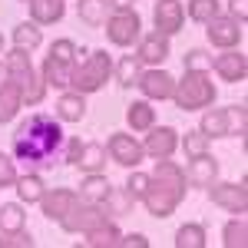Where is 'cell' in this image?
Here are the masks:
<instances>
[{"label": "cell", "instance_id": "1", "mask_svg": "<svg viewBox=\"0 0 248 248\" xmlns=\"http://www.w3.org/2000/svg\"><path fill=\"white\" fill-rule=\"evenodd\" d=\"M14 153L17 159H23L27 166H53L63 153V129L53 116L46 113H33L27 116L14 133Z\"/></svg>", "mask_w": 248, "mask_h": 248}, {"label": "cell", "instance_id": "2", "mask_svg": "<svg viewBox=\"0 0 248 248\" xmlns=\"http://www.w3.org/2000/svg\"><path fill=\"white\" fill-rule=\"evenodd\" d=\"M155 175H149V189H146V209L155 218H166L179 209L182 195H186V172L179 169L172 159H155Z\"/></svg>", "mask_w": 248, "mask_h": 248}, {"label": "cell", "instance_id": "3", "mask_svg": "<svg viewBox=\"0 0 248 248\" xmlns=\"http://www.w3.org/2000/svg\"><path fill=\"white\" fill-rule=\"evenodd\" d=\"M172 96H175V106H179V109H202V106H212L215 86H212V79L205 77V70H189L186 79L175 83Z\"/></svg>", "mask_w": 248, "mask_h": 248}, {"label": "cell", "instance_id": "4", "mask_svg": "<svg viewBox=\"0 0 248 248\" xmlns=\"http://www.w3.org/2000/svg\"><path fill=\"white\" fill-rule=\"evenodd\" d=\"M109 73H113L109 53H106V50H93V53L86 57V63H79L77 70H73L70 83L77 86V93H96V90L109 79Z\"/></svg>", "mask_w": 248, "mask_h": 248}, {"label": "cell", "instance_id": "5", "mask_svg": "<svg viewBox=\"0 0 248 248\" xmlns=\"http://www.w3.org/2000/svg\"><path fill=\"white\" fill-rule=\"evenodd\" d=\"M7 73L10 79L17 83L23 96H27V103H40L43 99V83L33 77V66H30V53L27 50H14V53H7Z\"/></svg>", "mask_w": 248, "mask_h": 248}, {"label": "cell", "instance_id": "6", "mask_svg": "<svg viewBox=\"0 0 248 248\" xmlns=\"http://www.w3.org/2000/svg\"><path fill=\"white\" fill-rule=\"evenodd\" d=\"M139 14L136 10H119V14H113V17L106 20V37H109V43H116V46H133L136 40H139Z\"/></svg>", "mask_w": 248, "mask_h": 248}, {"label": "cell", "instance_id": "7", "mask_svg": "<svg viewBox=\"0 0 248 248\" xmlns=\"http://www.w3.org/2000/svg\"><path fill=\"white\" fill-rule=\"evenodd\" d=\"M106 215H109V212L99 209V202H90V205H79L77 202L73 209L60 218V225H63V232H90V229H96V225H103V222H109Z\"/></svg>", "mask_w": 248, "mask_h": 248}, {"label": "cell", "instance_id": "8", "mask_svg": "<svg viewBox=\"0 0 248 248\" xmlns=\"http://www.w3.org/2000/svg\"><path fill=\"white\" fill-rule=\"evenodd\" d=\"M209 195L215 205H222L225 212H245L248 209V182H222V186H209Z\"/></svg>", "mask_w": 248, "mask_h": 248}, {"label": "cell", "instance_id": "9", "mask_svg": "<svg viewBox=\"0 0 248 248\" xmlns=\"http://www.w3.org/2000/svg\"><path fill=\"white\" fill-rule=\"evenodd\" d=\"M209 43L212 46H222V50H235L242 43V23L235 17H215L209 20Z\"/></svg>", "mask_w": 248, "mask_h": 248}, {"label": "cell", "instance_id": "10", "mask_svg": "<svg viewBox=\"0 0 248 248\" xmlns=\"http://www.w3.org/2000/svg\"><path fill=\"white\" fill-rule=\"evenodd\" d=\"M142 146L136 142L133 136L126 133H113L109 136V159H116L119 166H126V169H136L139 162H142Z\"/></svg>", "mask_w": 248, "mask_h": 248}, {"label": "cell", "instance_id": "11", "mask_svg": "<svg viewBox=\"0 0 248 248\" xmlns=\"http://www.w3.org/2000/svg\"><path fill=\"white\" fill-rule=\"evenodd\" d=\"M182 17H186V10H182V3L179 0H159L155 3V14H153V20H155V30L159 33H179L182 30Z\"/></svg>", "mask_w": 248, "mask_h": 248}, {"label": "cell", "instance_id": "12", "mask_svg": "<svg viewBox=\"0 0 248 248\" xmlns=\"http://www.w3.org/2000/svg\"><path fill=\"white\" fill-rule=\"evenodd\" d=\"M215 175H218V159L209 153L195 155L189 162V169H186V179H189L195 189H209L212 182H215Z\"/></svg>", "mask_w": 248, "mask_h": 248}, {"label": "cell", "instance_id": "13", "mask_svg": "<svg viewBox=\"0 0 248 248\" xmlns=\"http://www.w3.org/2000/svg\"><path fill=\"white\" fill-rule=\"evenodd\" d=\"M175 146H179L175 129H172V126H159V129H153V133H149L146 146H142V153H149L153 159H169V155L175 153Z\"/></svg>", "mask_w": 248, "mask_h": 248}, {"label": "cell", "instance_id": "14", "mask_svg": "<svg viewBox=\"0 0 248 248\" xmlns=\"http://www.w3.org/2000/svg\"><path fill=\"white\" fill-rule=\"evenodd\" d=\"M139 86H142V93L149 99H169L172 90H175V79L166 70H149V73L139 77Z\"/></svg>", "mask_w": 248, "mask_h": 248}, {"label": "cell", "instance_id": "15", "mask_svg": "<svg viewBox=\"0 0 248 248\" xmlns=\"http://www.w3.org/2000/svg\"><path fill=\"white\" fill-rule=\"evenodd\" d=\"M43 215L46 218H63L66 212L77 205V192H70V189H53V192H43Z\"/></svg>", "mask_w": 248, "mask_h": 248}, {"label": "cell", "instance_id": "16", "mask_svg": "<svg viewBox=\"0 0 248 248\" xmlns=\"http://www.w3.org/2000/svg\"><path fill=\"white\" fill-rule=\"evenodd\" d=\"M215 73L225 79V83H242L245 73H248L245 53H222V57H215Z\"/></svg>", "mask_w": 248, "mask_h": 248}, {"label": "cell", "instance_id": "17", "mask_svg": "<svg viewBox=\"0 0 248 248\" xmlns=\"http://www.w3.org/2000/svg\"><path fill=\"white\" fill-rule=\"evenodd\" d=\"M136 57L142 60V63H162V60L169 57V37H166V33H159V30L149 33V37H142Z\"/></svg>", "mask_w": 248, "mask_h": 248}, {"label": "cell", "instance_id": "18", "mask_svg": "<svg viewBox=\"0 0 248 248\" xmlns=\"http://www.w3.org/2000/svg\"><path fill=\"white\" fill-rule=\"evenodd\" d=\"M20 106H23V90H20L14 79H7L0 86V123H10Z\"/></svg>", "mask_w": 248, "mask_h": 248}, {"label": "cell", "instance_id": "19", "mask_svg": "<svg viewBox=\"0 0 248 248\" xmlns=\"http://www.w3.org/2000/svg\"><path fill=\"white\" fill-rule=\"evenodd\" d=\"M73 166H79L83 172H99L106 166V149H103L99 142H83L77 159H73Z\"/></svg>", "mask_w": 248, "mask_h": 248}, {"label": "cell", "instance_id": "20", "mask_svg": "<svg viewBox=\"0 0 248 248\" xmlns=\"http://www.w3.org/2000/svg\"><path fill=\"white\" fill-rule=\"evenodd\" d=\"M57 116L63 123H79V119L86 116V99H83V93H63L60 96Z\"/></svg>", "mask_w": 248, "mask_h": 248}, {"label": "cell", "instance_id": "21", "mask_svg": "<svg viewBox=\"0 0 248 248\" xmlns=\"http://www.w3.org/2000/svg\"><path fill=\"white\" fill-rule=\"evenodd\" d=\"M109 182H106V175H99V172H90L83 182H79V195L86 199V202H106V195H109Z\"/></svg>", "mask_w": 248, "mask_h": 248}, {"label": "cell", "instance_id": "22", "mask_svg": "<svg viewBox=\"0 0 248 248\" xmlns=\"http://www.w3.org/2000/svg\"><path fill=\"white\" fill-rule=\"evenodd\" d=\"M126 123L133 126L136 133H146V129H153L155 126V113H153V106L149 103H129V109H126Z\"/></svg>", "mask_w": 248, "mask_h": 248}, {"label": "cell", "instance_id": "23", "mask_svg": "<svg viewBox=\"0 0 248 248\" xmlns=\"http://www.w3.org/2000/svg\"><path fill=\"white\" fill-rule=\"evenodd\" d=\"M70 77H73V63L57 60V57L43 60V79H46V83H53V86H66Z\"/></svg>", "mask_w": 248, "mask_h": 248}, {"label": "cell", "instance_id": "24", "mask_svg": "<svg viewBox=\"0 0 248 248\" xmlns=\"http://www.w3.org/2000/svg\"><path fill=\"white\" fill-rule=\"evenodd\" d=\"M33 23H57L63 17V0H30Z\"/></svg>", "mask_w": 248, "mask_h": 248}, {"label": "cell", "instance_id": "25", "mask_svg": "<svg viewBox=\"0 0 248 248\" xmlns=\"http://www.w3.org/2000/svg\"><path fill=\"white\" fill-rule=\"evenodd\" d=\"M86 235H90V238H86V245H90V248L119 245V229H116L113 222H103V225H96V229H90Z\"/></svg>", "mask_w": 248, "mask_h": 248}, {"label": "cell", "instance_id": "26", "mask_svg": "<svg viewBox=\"0 0 248 248\" xmlns=\"http://www.w3.org/2000/svg\"><path fill=\"white\" fill-rule=\"evenodd\" d=\"M139 77H142V60L139 57H123L119 60V66H116V79L123 83V86H133V83H139Z\"/></svg>", "mask_w": 248, "mask_h": 248}, {"label": "cell", "instance_id": "27", "mask_svg": "<svg viewBox=\"0 0 248 248\" xmlns=\"http://www.w3.org/2000/svg\"><path fill=\"white\" fill-rule=\"evenodd\" d=\"M40 27L37 23H20V27H14V43H17V50H37L40 46Z\"/></svg>", "mask_w": 248, "mask_h": 248}, {"label": "cell", "instance_id": "28", "mask_svg": "<svg viewBox=\"0 0 248 248\" xmlns=\"http://www.w3.org/2000/svg\"><path fill=\"white\" fill-rule=\"evenodd\" d=\"M202 133L215 139V136H229V113L225 109H212L202 116Z\"/></svg>", "mask_w": 248, "mask_h": 248}, {"label": "cell", "instance_id": "29", "mask_svg": "<svg viewBox=\"0 0 248 248\" xmlns=\"http://www.w3.org/2000/svg\"><path fill=\"white\" fill-rule=\"evenodd\" d=\"M79 20L86 27H99L106 20V0H79Z\"/></svg>", "mask_w": 248, "mask_h": 248}, {"label": "cell", "instance_id": "30", "mask_svg": "<svg viewBox=\"0 0 248 248\" xmlns=\"http://www.w3.org/2000/svg\"><path fill=\"white\" fill-rule=\"evenodd\" d=\"M175 245L179 248H205V229L202 225H182L175 232Z\"/></svg>", "mask_w": 248, "mask_h": 248}, {"label": "cell", "instance_id": "31", "mask_svg": "<svg viewBox=\"0 0 248 248\" xmlns=\"http://www.w3.org/2000/svg\"><path fill=\"white\" fill-rule=\"evenodd\" d=\"M133 195L126 189H109V195H106V212L109 215H126V212H133Z\"/></svg>", "mask_w": 248, "mask_h": 248}, {"label": "cell", "instance_id": "32", "mask_svg": "<svg viewBox=\"0 0 248 248\" xmlns=\"http://www.w3.org/2000/svg\"><path fill=\"white\" fill-rule=\"evenodd\" d=\"M0 232H23V209L17 202L0 205Z\"/></svg>", "mask_w": 248, "mask_h": 248}, {"label": "cell", "instance_id": "33", "mask_svg": "<svg viewBox=\"0 0 248 248\" xmlns=\"http://www.w3.org/2000/svg\"><path fill=\"white\" fill-rule=\"evenodd\" d=\"M189 17L195 23H209L218 17V0H189Z\"/></svg>", "mask_w": 248, "mask_h": 248}, {"label": "cell", "instance_id": "34", "mask_svg": "<svg viewBox=\"0 0 248 248\" xmlns=\"http://www.w3.org/2000/svg\"><path fill=\"white\" fill-rule=\"evenodd\" d=\"M222 235H225V245H229V248H245L248 245V225H245V218H232Z\"/></svg>", "mask_w": 248, "mask_h": 248}, {"label": "cell", "instance_id": "35", "mask_svg": "<svg viewBox=\"0 0 248 248\" xmlns=\"http://www.w3.org/2000/svg\"><path fill=\"white\" fill-rule=\"evenodd\" d=\"M17 195L23 202H40V199H43V182H40V175H23V179H17Z\"/></svg>", "mask_w": 248, "mask_h": 248}, {"label": "cell", "instance_id": "36", "mask_svg": "<svg viewBox=\"0 0 248 248\" xmlns=\"http://www.w3.org/2000/svg\"><path fill=\"white\" fill-rule=\"evenodd\" d=\"M225 113H229V136H245V103H235Z\"/></svg>", "mask_w": 248, "mask_h": 248}, {"label": "cell", "instance_id": "37", "mask_svg": "<svg viewBox=\"0 0 248 248\" xmlns=\"http://www.w3.org/2000/svg\"><path fill=\"white\" fill-rule=\"evenodd\" d=\"M186 153L195 159V155H202V153H209V136L202 133H186Z\"/></svg>", "mask_w": 248, "mask_h": 248}, {"label": "cell", "instance_id": "38", "mask_svg": "<svg viewBox=\"0 0 248 248\" xmlns=\"http://www.w3.org/2000/svg\"><path fill=\"white\" fill-rule=\"evenodd\" d=\"M146 189H149V175H146V172H133L129 182H126V192H129L133 199H142Z\"/></svg>", "mask_w": 248, "mask_h": 248}, {"label": "cell", "instance_id": "39", "mask_svg": "<svg viewBox=\"0 0 248 248\" xmlns=\"http://www.w3.org/2000/svg\"><path fill=\"white\" fill-rule=\"evenodd\" d=\"M7 186H17V169H14V159L0 153V189H7Z\"/></svg>", "mask_w": 248, "mask_h": 248}, {"label": "cell", "instance_id": "40", "mask_svg": "<svg viewBox=\"0 0 248 248\" xmlns=\"http://www.w3.org/2000/svg\"><path fill=\"white\" fill-rule=\"evenodd\" d=\"M50 57L73 63V57H77V46H73V40H57V43H53V50H50Z\"/></svg>", "mask_w": 248, "mask_h": 248}, {"label": "cell", "instance_id": "41", "mask_svg": "<svg viewBox=\"0 0 248 248\" xmlns=\"http://www.w3.org/2000/svg\"><path fill=\"white\" fill-rule=\"evenodd\" d=\"M0 245H3V248H10V245H17V248H33V238H30V235H23V232H3Z\"/></svg>", "mask_w": 248, "mask_h": 248}, {"label": "cell", "instance_id": "42", "mask_svg": "<svg viewBox=\"0 0 248 248\" xmlns=\"http://www.w3.org/2000/svg\"><path fill=\"white\" fill-rule=\"evenodd\" d=\"M186 66L189 70H205V66H212V60L202 53V50H189L186 53Z\"/></svg>", "mask_w": 248, "mask_h": 248}, {"label": "cell", "instance_id": "43", "mask_svg": "<svg viewBox=\"0 0 248 248\" xmlns=\"http://www.w3.org/2000/svg\"><path fill=\"white\" fill-rule=\"evenodd\" d=\"M119 245H126V248H146L149 242H146V235H119Z\"/></svg>", "mask_w": 248, "mask_h": 248}, {"label": "cell", "instance_id": "44", "mask_svg": "<svg viewBox=\"0 0 248 248\" xmlns=\"http://www.w3.org/2000/svg\"><path fill=\"white\" fill-rule=\"evenodd\" d=\"M245 0H232V14H235V20H238V23H242V20H245Z\"/></svg>", "mask_w": 248, "mask_h": 248}, {"label": "cell", "instance_id": "45", "mask_svg": "<svg viewBox=\"0 0 248 248\" xmlns=\"http://www.w3.org/2000/svg\"><path fill=\"white\" fill-rule=\"evenodd\" d=\"M109 3H113L116 10H133V3H136V0H109Z\"/></svg>", "mask_w": 248, "mask_h": 248}, {"label": "cell", "instance_id": "46", "mask_svg": "<svg viewBox=\"0 0 248 248\" xmlns=\"http://www.w3.org/2000/svg\"><path fill=\"white\" fill-rule=\"evenodd\" d=\"M0 50H3V37H0Z\"/></svg>", "mask_w": 248, "mask_h": 248}]
</instances>
